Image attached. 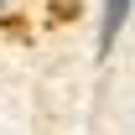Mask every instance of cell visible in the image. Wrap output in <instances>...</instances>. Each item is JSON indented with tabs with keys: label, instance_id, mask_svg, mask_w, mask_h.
I'll list each match as a JSON object with an SVG mask.
<instances>
[{
	"label": "cell",
	"instance_id": "7a4b0ae2",
	"mask_svg": "<svg viewBox=\"0 0 135 135\" xmlns=\"http://www.w3.org/2000/svg\"><path fill=\"white\" fill-rule=\"evenodd\" d=\"M0 5H5V0H0Z\"/></svg>",
	"mask_w": 135,
	"mask_h": 135
},
{
	"label": "cell",
	"instance_id": "6da1fadb",
	"mask_svg": "<svg viewBox=\"0 0 135 135\" xmlns=\"http://www.w3.org/2000/svg\"><path fill=\"white\" fill-rule=\"evenodd\" d=\"M130 5L135 0H104V21H99V52L114 47V36L125 31V21H130Z\"/></svg>",
	"mask_w": 135,
	"mask_h": 135
}]
</instances>
